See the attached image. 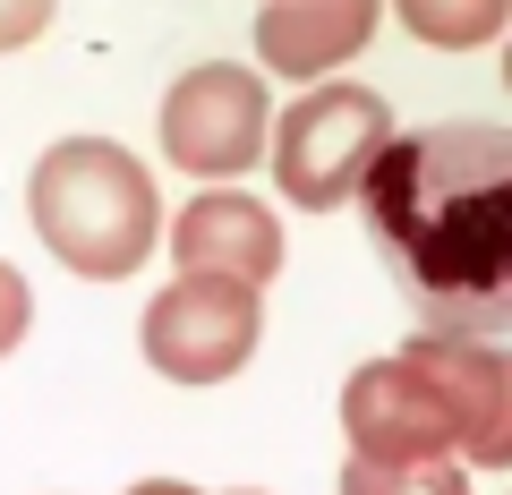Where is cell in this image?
Masks as SVG:
<instances>
[{"label":"cell","instance_id":"obj_8","mask_svg":"<svg viewBox=\"0 0 512 495\" xmlns=\"http://www.w3.org/2000/svg\"><path fill=\"white\" fill-rule=\"evenodd\" d=\"M367 35H376V0H274V9H256V60L274 77H299V86L308 77L325 86V69H342Z\"/></svg>","mask_w":512,"mask_h":495},{"label":"cell","instance_id":"obj_13","mask_svg":"<svg viewBox=\"0 0 512 495\" xmlns=\"http://www.w3.org/2000/svg\"><path fill=\"white\" fill-rule=\"evenodd\" d=\"M128 495H205V487H188V478H137Z\"/></svg>","mask_w":512,"mask_h":495},{"label":"cell","instance_id":"obj_3","mask_svg":"<svg viewBox=\"0 0 512 495\" xmlns=\"http://www.w3.org/2000/svg\"><path fill=\"white\" fill-rule=\"evenodd\" d=\"M26 222L69 274L120 282L154 257L163 239V197L154 171L111 137H52L26 171Z\"/></svg>","mask_w":512,"mask_h":495},{"label":"cell","instance_id":"obj_2","mask_svg":"<svg viewBox=\"0 0 512 495\" xmlns=\"http://www.w3.org/2000/svg\"><path fill=\"white\" fill-rule=\"evenodd\" d=\"M350 470H512V359L504 342H427L350 367Z\"/></svg>","mask_w":512,"mask_h":495},{"label":"cell","instance_id":"obj_11","mask_svg":"<svg viewBox=\"0 0 512 495\" xmlns=\"http://www.w3.org/2000/svg\"><path fill=\"white\" fill-rule=\"evenodd\" d=\"M26 325H35V291H26V274L9 257H0V359L26 342Z\"/></svg>","mask_w":512,"mask_h":495},{"label":"cell","instance_id":"obj_5","mask_svg":"<svg viewBox=\"0 0 512 495\" xmlns=\"http://www.w3.org/2000/svg\"><path fill=\"white\" fill-rule=\"evenodd\" d=\"M154 129H163L171 171L222 188V180H239V171L265 154L274 103H265V77H256V69H239V60H197V69L171 77Z\"/></svg>","mask_w":512,"mask_h":495},{"label":"cell","instance_id":"obj_7","mask_svg":"<svg viewBox=\"0 0 512 495\" xmlns=\"http://www.w3.org/2000/svg\"><path fill=\"white\" fill-rule=\"evenodd\" d=\"M171 257L180 282H231V291H265L282 274V222L274 205H256L248 188H205L171 222Z\"/></svg>","mask_w":512,"mask_h":495},{"label":"cell","instance_id":"obj_10","mask_svg":"<svg viewBox=\"0 0 512 495\" xmlns=\"http://www.w3.org/2000/svg\"><path fill=\"white\" fill-rule=\"evenodd\" d=\"M342 495H478L470 470H350L342 461Z\"/></svg>","mask_w":512,"mask_h":495},{"label":"cell","instance_id":"obj_12","mask_svg":"<svg viewBox=\"0 0 512 495\" xmlns=\"http://www.w3.org/2000/svg\"><path fill=\"white\" fill-rule=\"evenodd\" d=\"M52 26V0H0V52H18Z\"/></svg>","mask_w":512,"mask_h":495},{"label":"cell","instance_id":"obj_9","mask_svg":"<svg viewBox=\"0 0 512 495\" xmlns=\"http://www.w3.org/2000/svg\"><path fill=\"white\" fill-rule=\"evenodd\" d=\"M402 26L419 43H444V52H470V43L504 35V9L495 0H402Z\"/></svg>","mask_w":512,"mask_h":495},{"label":"cell","instance_id":"obj_4","mask_svg":"<svg viewBox=\"0 0 512 495\" xmlns=\"http://www.w3.org/2000/svg\"><path fill=\"white\" fill-rule=\"evenodd\" d=\"M384 137H393L384 94L350 86V77H325V86H308L274 129H265V154H274V180H282L291 205L333 214V205L359 197V180H367V163L384 154Z\"/></svg>","mask_w":512,"mask_h":495},{"label":"cell","instance_id":"obj_1","mask_svg":"<svg viewBox=\"0 0 512 495\" xmlns=\"http://www.w3.org/2000/svg\"><path fill=\"white\" fill-rule=\"evenodd\" d=\"M350 205L427 333L495 342L512 325V137L495 120L393 129Z\"/></svg>","mask_w":512,"mask_h":495},{"label":"cell","instance_id":"obj_6","mask_svg":"<svg viewBox=\"0 0 512 495\" xmlns=\"http://www.w3.org/2000/svg\"><path fill=\"white\" fill-rule=\"evenodd\" d=\"M256 342H265V308L256 291H231V282H171L137 316V350L171 385H222L256 359Z\"/></svg>","mask_w":512,"mask_h":495}]
</instances>
